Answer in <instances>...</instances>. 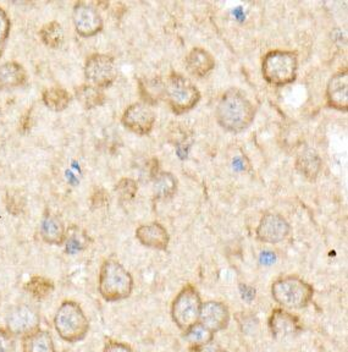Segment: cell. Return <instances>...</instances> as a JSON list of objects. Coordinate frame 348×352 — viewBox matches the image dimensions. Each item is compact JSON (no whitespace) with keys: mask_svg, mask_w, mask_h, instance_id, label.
Masks as SVG:
<instances>
[{"mask_svg":"<svg viewBox=\"0 0 348 352\" xmlns=\"http://www.w3.org/2000/svg\"><path fill=\"white\" fill-rule=\"evenodd\" d=\"M216 121L224 130L238 133L247 130L255 121V108L240 88H229L216 105Z\"/></svg>","mask_w":348,"mask_h":352,"instance_id":"1","label":"cell"},{"mask_svg":"<svg viewBox=\"0 0 348 352\" xmlns=\"http://www.w3.org/2000/svg\"><path fill=\"white\" fill-rule=\"evenodd\" d=\"M135 281L131 273L119 261L105 259L98 276V292L106 302H120L132 295Z\"/></svg>","mask_w":348,"mask_h":352,"instance_id":"2","label":"cell"},{"mask_svg":"<svg viewBox=\"0 0 348 352\" xmlns=\"http://www.w3.org/2000/svg\"><path fill=\"white\" fill-rule=\"evenodd\" d=\"M314 287L297 275H285L271 284L272 300L285 309H303L314 298Z\"/></svg>","mask_w":348,"mask_h":352,"instance_id":"3","label":"cell"},{"mask_svg":"<svg viewBox=\"0 0 348 352\" xmlns=\"http://www.w3.org/2000/svg\"><path fill=\"white\" fill-rule=\"evenodd\" d=\"M54 328L60 339L70 344H76L87 338L91 323L80 303L65 300L56 309Z\"/></svg>","mask_w":348,"mask_h":352,"instance_id":"4","label":"cell"},{"mask_svg":"<svg viewBox=\"0 0 348 352\" xmlns=\"http://www.w3.org/2000/svg\"><path fill=\"white\" fill-rule=\"evenodd\" d=\"M299 72V54L293 50L268 52L262 61V72L266 82L281 87L296 81Z\"/></svg>","mask_w":348,"mask_h":352,"instance_id":"5","label":"cell"},{"mask_svg":"<svg viewBox=\"0 0 348 352\" xmlns=\"http://www.w3.org/2000/svg\"><path fill=\"white\" fill-rule=\"evenodd\" d=\"M164 97L172 111L183 116L198 104L202 96L198 87L187 77L172 72L164 85Z\"/></svg>","mask_w":348,"mask_h":352,"instance_id":"6","label":"cell"},{"mask_svg":"<svg viewBox=\"0 0 348 352\" xmlns=\"http://www.w3.org/2000/svg\"><path fill=\"white\" fill-rule=\"evenodd\" d=\"M202 297L192 284H186L172 300L170 314L172 322L178 329H188L191 325L199 322L202 307Z\"/></svg>","mask_w":348,"mask_h":352,"instance_id":"7","label":"cell"},{"mask_svg":"<svg viewBox=\"0 0 348 352\" xmlns=\"http://www.w3.org/2000/svg\"><path fill=\"white\" fill-rule=\"evenodd\" d=\"M84 76L89 85H93L103 91L105 88L111 87L117 78L114 58L102 53L91 55L84 64Z\"/></svg>","mask_w":348,"mask_h":352,"instance_id":"8","label":"cell"},{"mask_svg":"<svg viewBox=\"0 0 348 352\" xmlns=\"http://www.w3.org/2000/svg\"><path fill=\"white\" fill-rule=\"evenodd\" d=\"M5 329L12 336L23 339L40 328V316L39 312L31 305L23 303L12 307L6 316Z\"/></svg>","mask_w":348,"mask_h":352,"instance_id":"9","label":"cell"},{"mask_svg":"<svg viewBox=\"0 0 348 352\" xmlns=\"http://www.w3.org/2000/svg\"><path fill=\"white\" fill-rule=\"evenodd\" d=\"M72 21L76 32L82 37H93L103 30L104 22L100 10L86 1H78L73 6Z\"/></svg>","mask_w":348,"mask_h":352,"instance_id":"10","label":"cell"},{"mask_svg":"<svg viewBox=\"0 0 348 352\" xmlns=\"http://www.w3.org/2000/svg\"><path fill=\"white\" fill-rule=\"evenodd\" d=\"M291 232V226L288 220L277 213H266L260 218L255 229L257 240L263 243L277 245L285 241Z\"/></svg>","mask_w":348,"mask_h":352,"instance_id":"11","label":"cell"},{"mask_svg":"<svg viewBox=\"0 0 348 352\" xmlns=\"http://www.w3.org/2000/svg\"><path fill=\"white\" fill-rule=\"evenodd\" d=\"M268 328L271 336L277 340L297 336L303 331L301 319L285 308L277 307L268 318Z\"/></svg>","mask_w":348,"mask_h":352,"instance_id":"12","label":"cell"},{"mask_svg":"<svg viewBox=\"0 0 348 352\" xmlns=\"http://www.w3.org/2000/svg\"><path fill=\"white\" fill-rule=\"evenodd\" d=\"M122 125L137 135H148L155 124L154 110L144 102L128 105L121 118Z\"/></svg>","mask_w":348,"mask_h":352,"instance_id":"13","label":"cell"},{"mask_svg":"<svg viewBox=\"0 0 348 352\" xmlns=\"http://www.w3.org/2000/svg\"><path fill=\"white\" fill-rule=\"evenodd\" d=\"M231 320L230 309L225 303L210 300L202 303L199 322L211 330L214 334L227 329Z\"/></svg>","mask_w":348,"mask_h":352,"instance_id":"14","label":"cell"},{"mask_svg":"<svg viewBox=\"0 0 348 352\" xmlns=\"http://www.w3.org/2000/svg\"><path fill=\"white\" fill-rule=\"evenodd\" d=\"M326 104L340 111L348 110V74L341 70L332 75L325 91Z\"/></svg>","mask_w":348,"mask_h":352,"instance_id":"15","label":"cell"},{"mask_svg":"<svg viewBox=\"0 0 348 352\" xmlns=\"http://www.w3.org/2000/svg\"><path fill=\"white\" fill-rule=\"evenodd\" d=\"M136 239L144 248L156 251H166L169 248L170 235L164 226L158 221L142 224L136 229Z\"/></svg>","mask_w":348,"mask_h":352,"instance_id":"16","label":"cell"},{"mask_svg":"<svg viewBox=\"0 0 348 352\" xmlns=\"http://www.w3.org/2000/svg\"><path fill=\"white\" fill-rule=\"evenodd\" d=\"M186 67L191 75L205 77L216 67V59L208 50L202 47H194L186 56Z\"/></svg>","mask_w":348,"mask_h":352,"instance_id":"17","label":"cell"},{"mask_svg":"<svg viewBox=\"0 0 348 352\" xmlns=\"http://www.w3.org/2000/svg\"><path fill=\"white\" fill-rule=\"evenodd\" d=\"M39 232L45 243L60 246L64 243L67 226H64V221L59 215L51 214L48 212L40 220Z\"/></svg>","mask_w":348,"mask_h":352,"instance_id":"18","label":"cell"},{"mask_svg":"<svg viewBox=\"0 0 348 352\" xmlns=\"http://www.w3.org/2000/svg\"><path fill=\"white\" fill-rule=\"evenodd\" d=\"M296 169L299 170L301 175H303L305 179L310 182H314L318 179L321 174V168H323V162H321V155L318 154L310 147L304 148L296 158Z\"/></svg>","mask_w":348,"mask_h":352,"instance_id":"19","label":"cell"},{"mask_svg":"<svg viewBox=\"0 0 348 352\" xmlns=\"http://www.w3.org/2000/svg\"><path fill=\"white\" fill-rule=\"evenodd\" d=\"M23 352H56L53 336L42 328L23 336Z\"/></svg>","mask_w":348,"mask_h":352,"instance_id":"20","label":"cell"},{"mask_svg":"<svg viewBox=\"0 0 348 352\" xmlns=\"http://www.w3.org/2000/svg\"><path fill=\"white\" fill-rule=\"evenodd\" d=\"M27 80V74L23 65L15 61H8L0 65V89L20 87Z\"/></svg>","mask_w":348,"mask_h":352,"instance_id":"21","label":"cell"},{"mask_svg":"<svg viewBox=\"0 0 348 352\" xmlns=\"http://www.w3.org/2000/svg\"><path fill=\"white\" fill-rule=\"evenodd\" d=\"M92 239L87 231L81 226H71L67 228L62 245L65 246V252L67 254H78L89 248Z\"/></svg>","mask_w":348,"mask_h":352,"instance_id":"22","label":"cell"},{"mask_svg":"<svg viewBox=\"0 0 348 352\" xmlns=\"http://www.w3.org/2000/svg\"><path fill=\"white\" fill-rule=\"evenodd\" d=\"M75 96L80 104L84 109H95L105 103V94L103 89L95 87L93 85L84 83L75 89Z\"/></svg>","mask_w":348,"mask_h":352,"instance_id":"23","label":"cell"},{"mask_svg":"<svg viewBox=\"0 0 348 352\" xmlns=\"http://www.w3.org/2000/svg\"><path fill=\"white\" fill-rule=\"evenodd\" d=\"M177 179L169 171H156L154 175V195L158 199L172 198L177 191Z\"/></svg>","mask_w":348,"mask_h":352,"instance_id":"24","label":"cell"},{"mask_svg":"<svg viewBox=\"0 0 348 352\" xmlns=\"http://www.w3.org/2000/svg\"><path fill=\"white\" fill-rule=\"evenodd\" d=\"M42 99H43V103L50 110L61 111V110L67 109L69 104H70L71 96L65 88L56 86V87L47 88L43 92Z\"/></svg>","mask_w":348,"mask_h":352,"instance_id":"25","label":"cell"},{"mask_svg":"<svg viewBox=\"0 0 348 352\" xmlns=\"http://www.w3.org/2000/svg\"><path fill=\"white\" fill-rule=\"evenodd\" d=\"M183 339L187 341L189 346H199L214 341L216 334L200 322H197L183 331Z\"/></svg>","mask_w":348,"mask_h":352,"instance_id":"26","label":"cell"},{"mask_svg":"<svg viewBox=\"0 0 348 352\" xmlns=\"http://www.w3.org/2000/svg\"><path fill=\"white\" fill-rule=\"evenodd\" d=\"M42 42L53 50L59 48L64 42V30L59 22L50 21L45 23L39 31Z\"/></svg>","mask_w":348,"mask_h":352,"instance_id":"27","label":"cell"},{"mask_svg":"<svg viewBox=\"0 0 348 352\" xmlns=\"http://www.w3.org/2000/svg\"><path fill=\"white\" fill-rule=\"evenodd\" d=\"M25 290L34 298L43 300L54 292V283L45 276L36 275L26 283Z\"/></svg>","mask_w":348,"mask_h":352,"instance_id":"28","label":"cell"},{"mask_svg":"<svg viewBox=\"0 0 348 352\" xmlns=\"http://www.w3.org/2000/svg\"><path fill=\"white\" fill-rule=\"evenodd\" d=\"M115 192L122 201H131L139 192V185L133 179L124 177L115 185Z\"/></svg>","mask_w":348,"mask_h":352,"instance_id":"29","label":"cell"},{"mask_svg":"<svg viewBox=\"0 0 348 352\" xmlns=\"http://www.w3.org/2000/svg\"><path fill=\"white\" fill-rule=\"evenodd\" d=\"M5 202L9 213H12L15 217L23 214V209L26 207V199L20 191H16V190L9 191L6 195Z\"/></svg>","mask_w":348,"mask_h":352,"instance_id":"30","label":"cell"},{"mask_svg":"<svg viewBox=\"0 0 348 352\" xmlns=\"http://www.w3.org/2000/svg\"><path fill=\"white\" fill-rule=\"evenodd\" d=\"M10 30H12L10 19L8 16L5 10L3 8H0V58H1V55L4 54Z\"/></svg>","mask_w":348,"mask_h":352,"instance_id":"31","label":"cell"},{"mask_svg":"<svg viewBox=\"0 0 348 352\" xmlns=\"http://www.w3.org/2000/svg\"><path fill=\"white\" fill-rule=\"evenodd\" d=\"M0 352H16L15 336L0 327Z\"/></svg>","mask_w":348,"mask_h":352,"instance_id":"32","label":"cell"},{"mask_svg":"<svg viewBox=\"0 0 348 352\" xmlns=\"http://www.w3.org/2000/svg\"><path fill=\"white\" fill-rule=\"evenodd\" d=\"M102 352H133V350L128 344L121 341L108 340Z\"/></svg>","mask_w":348,"mask_h":352,"instance_id":"33","label":"cell"},{"mask_svg":"<svg viewBox=\"0 0 348 352\" xmlns=\"http://www.w3.org/2000/svg\"><path fill=\"white\" fill-rule=\"evenodd\" d=\"M189 352H224L220 345L216 344V340L210 341L205 345H199V346H189L188 349Z\"/></svg>","mask_w":348,"mask_h":352,"instance_id":"34","label":"cell"},{"mask_svg":"<svg viewBox=\"0 0 348 352\" xmlns=\"http://www.w3.org/2000/svg\"><path fill=\"white\" fill-rule=\"evenodd\" d=\"M100 197H98V195L97 192L93 193V196H92V204L95 206V207H102V206H104L108 202V195L105 193L104 190H100Z\"/></svg>","mask_w":348,"mask_h":352,"instance_id":"35","label":"cell"}]
</instances>
